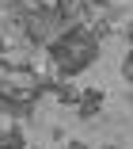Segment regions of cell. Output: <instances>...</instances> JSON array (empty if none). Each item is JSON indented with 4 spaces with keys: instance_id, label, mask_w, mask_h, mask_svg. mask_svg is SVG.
Here are the masks:
<instances>
[{
    "instance_id": "cell-1",
    "label": "cell",
    "mask_w": 133,
    "mask_h": 149,
    "mask_svg": "<svg viewBox=\"0 0 133 149\" xmlns=\"http://www.w3.org/2000/svg\"><path fill=\"white\" fill-rule=\"evenodd\" d=\"M103 92H99V88H84L80 92V103H76V111H80V118H95L99 111H103Z\"/></svg>"
},
{
    "instance_id": "cell-2",
    "label": "cell",
    "mask_w": 133,
    "mask_h": 149,
    "mask_svg": "<svg viewBox=\"0 0 133 149\" xmlns=\"http://www.w3.org/2000/svg\"><path fill=\"white\" fill-rule=\"evenodd\" d=\"M53 100H57L61 107H76V103H80V88H76L69 77H65V80L53 84Z\"/></svg>"
},
{
    "instance_id": "cell-3",
    "label": "cell",
    "mask_w": 133,
    "mask_h": 149,
    "mask_svg": "<svg viewBox=\"0 0 133 149\" xmlns=\"http://www.w3.org/2000/svg\"><path fill=\"white\" fill-rule=\"evenodd\" d=\"M122 73H125V80H133V46H129V54H125V61H122Z\"/></svg>"
},
{
    "instance_id": "cell-4",
    "label": "cell",
    "mask_w": 133,
    "mask_h": 149,
    "mask_svg": "<svg viewBox=\"0 0 133 149\" xmlns=\"http://www.w3.org/2000/svg\"><path fill=\"white\" fill-rule=\"evenodd\" d=\"M103 149H114V145H103Z\"/></svg>"
}]
</instances>
